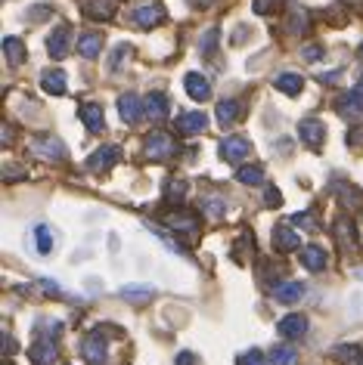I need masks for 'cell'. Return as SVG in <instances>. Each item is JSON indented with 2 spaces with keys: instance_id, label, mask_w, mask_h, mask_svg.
Here are the masks:
<instances>
[{
  "instance_id": "cell-1",
  "label": "cell",
  "mask_w": 363,
  "mask_h": 365,
  "mask_svg": "<svg viewBox=\"0 0 363 365\" xmlns=\"http://www.w3.org/2000/svg\"><path fill=\"white\" fill-rule=\"evenodd\" d=\"M29 149H31V155H38V158H44V161H62L66 158V145H62V140H56V136H50V133L34 136Z\"/></svg>"
},
{
  "instance_id": "cell-2",
  "label": "cell",
  "mask_w": 363,
  "mask_h": 365,
  "mask_svg": "<svg viewBox=\"0 0 363 365\" xmlns=\"http://www.w3.org/2000/svg\"><path fill=\"white\" fill-rule=\"evenodd\" d=\"M177 152V143H174V136L171 133H161V130H156L146 140V158L149 161H165V158H171V155Z\"/></svg>"
},
{
  "instance_id": "cell-3",
  "label": "cell",
  "mask_w": 363,
  "mask_h": 365,
  "mask_svg": "<svg viewBox=\"0 0 363 365\" xmlns=\"http://www.w3.org/2000/svg\"><path fill=\"white\" fill-rule=\"evenodd\" d=\"M249 152H252V143H249V136H239V133H233V136H227V140L221 143V158H224V161H230V164H239V161H246V158H249Z\"/></svg>"
},
{
  "instance_id": "cell-4",
  "label": "cell",
  "mask_w": 363,
  "mask_h": 365,
  "mask_svg": "<svg viewBox=\"0 0 363 365\" xmlns=\"http://www.w3.org/2000/svg\"><path fill=\"white\" fill-rule=\"evenodd\" d=\"M118 115H121L124 124H140V118L146 115V99H140L137 93L118 96Z\"/></svg>"
},
{
  "instance_id": "cell-5",
  "label": "cell",
  "mask_w": 363,
  "mask_h": 365,
  "mask_svg": "<svg viewBox=\"0 0 363 365\" xmlns=\"http://www.w3.org/2000/svg\"><path fill=\"white\" fill-rule=\"evenodd\" d=\"M298 136H302V143L307 145V149H320L323 140H326V127L320 118H304L302 124H298Z\"/></svg>"
},
{
  "instance_id": "cell-6",
  "label": "cell",
  "mask_w": 363,
  "mask_h": 365,
  "mask_svg": "<svg viewBox=\"0 0 363 365\" xmlns=\"http://www.w3.org/2000/svg\"><path fill=\"white\" fill-rule=\"evenodd\" d=\"M274 248L279 254H289V251H298L302 248V235H298V226L292 223H279L274 230Z\"/></svg>"
},
{
  "instance_id": "cell-7",
  "label": "cell",
  "mask_w": 363,
  "mask_h": 365,
  "mask_svg": "<svg viewBox=\"0 0 363 365\" xmlns=\"http://www.w3.org/2000/svg\"><path fill=\"white\" fill-rule=\"evenodd\" d=\"M81 356H84L87 365H106V341H103V334H99V328H96V334L84 337Z\"/></svg>"
},
{
  "instance_id": "cell-8",
  "label": "cell",
  "mask_w": 363,
  "mask_h": 365,
  "mask_svg": "<svg viewBox=\"0 0 363 365\" xmlns=\"http://www.w3.org/2000/svg\"><path fill=\"white\" fill-rule=\"evenodd\" d=\"M165 226L174 232H184V235H199V214L193 211H174L165 217Z\"/></svg>"
},
{
  "instance_id": "cell-9",
  "label": "cell",
  "mask_w": 363,
  "mask_h": 365,
  "mask_svg": "<svg viewBox=\"0 0 363 365\" xmlns=\"http://www.w3.org/2000/svg\"><path fill=\"white\" fill-rule=\"evenodd\" d=\"M69 50H71V29L69 25H59V29L50 31V38H47V53L53 59H66Z\"/></svg>"
},
{
  "instance_id": "cell-10",
  "label": "cell",
  "mask_w": 363,
  "mask_h": 365,
  "mask_svg": "<svg viewBox=\"0 0 363 365\" xmlns=\"http://www.w3.org/2000/svg\"><path fill=\"white\" fill-rule=\"evenodd\" d=\"M165 19H168V13L161 4H146V6L134 10V22H137L140 29H156V25H161Z\"/></svg>"
},
{
  "instance_id": "cell-11",
  "label": "cell",
  "mask_w": 363,
  "mask_h": 365,
  "mask_svg": "<svg viewBox=\"0 0 363 365\" xmlns=\"http://www.w3.org/2000/svg\"><path fill=\"white\" fill-rule=\"evenodd\" d=\"M118 158H121V149H118V145H103V149H96V152L87 158V168L96 170V173H103V170H109V168H115Z\"/></svg>"
},
{
  "instance_id": "cell-12",
  "label": "cell",
  "mask_w": 363,
  "mask_h": 365,
  "mask_svg": "<svg viewBox=\"0 0 363 365\" xmlns=\"http://www.w3.org/2000/svg\"><path fill=\"white\" fill-rule=\"evenodd\" d=\"M84 16L94 22H109L118 10V0H84Z\"/></svg>"
},
{
  "instance_id": "cell-13",
  "label": "cell",
  "mask_w": 363,
  "mask_h": 365,
  "mask_svg": "<svg viewBox=\"0 0 363 365\" xmlns=\"http://www.w3.org/2000/svg\"><path fill=\"white\" fill-rule=\"evenodd\" d=\"M81 121L90 133H103L106 130V115H103V106L99 103H84L81 106Z\"/></svg>"
},
{
  "instance_id": "cell-14",
  "label": "cell",
  "mask_w": 363,
  "mask_h": 365,
  "mask_svg": "<svg viewBox=\"0 0 363 365\" xmlns=\"http://www.w3.org/2000/svg\"><path fill=\"white\" fill-rule=\"evenodd\" d=\"M335 108H339V115H344V118H360L363 115V90L360 87L348 90V93L335 103Z\"/></svg>"
},
{
  "instance_id": "cell-15",
  "label": "cell",
  "mask_w": 363,
  "mask_h": 365,
  "mask_svg": "<svg viewBox=\"0 0 363 365\" xmlns=\"http://www.w3.org/2000/svg\"><path fill=\"white\" fill-rule=\"evenodd\" d=\"M277 331L283 334V337H289V341H302V337L307 334V319H304V316H298V313H292V316L279 319Z\"/></svg>"
},
{
  "instance_id": "cell-16",
  "label": "cell",
  "mask_w": 363,
  "mask_h": 365,
  "mask_svg": "<svg viewBox=\"0 0 363 365\" xmlns=\"http://www.w3.org/2000/svg\"><path fill=\"white\" fill-rule=\"evenodd\" d=\"M274 297L279 300V304H298V300L304 297V282H298V279L279 282V285L274 288Z\"/></svg>"
},
{
  "instance_id": "cell-17",
  "label": "cell",
  "mask_w": 363,
  "mask_h": 365,
  "mask_svg": "<svg viewBox=\"0 0 363 365\" xmlns=\"http://www.w3.org/2000/svg\"><path fill=\"white\" fill-rule=\"evenodd\" d=\"M205 127H208V118L202 112H187V115L177 118V133L180 136H196V133H202Z\"/></svg>"
},
{
  "instance_id": "cell-18",
  "label": "cell",
  "mask_w": 363,
  "mask_h": 365,
  "mask_svg": "<svg viewBox=\"0 0 363 365\" xmlns=\"http://www.w3.org/2000/svg\"><path fill=\"white\" fill-rule=\"evenodd\" d=\"M332 235H335V242H339V248L342 251H351L354 245H357V226H354L351 220H335V226H332Z\"/></svg>"
},
{
  "instance_id": "cell-19",
  "label": "cell",
  "mask_w": 363,
  "mask_h": 365,
  "mask_svg": "<svg viewBox=\"0 0 363 365\" xmlns=\"http://www.w3.org/2000/svg\"><path fill=\"white\" fill-rule=\"evenodd\" d=\"M184 87H187L189 96L199 99V103H205V99L212 96V84H208V78L199 75V71H189V75L184 78Z\"/></svg>"
},
{
  "instance_id": "cell-20",
  "label": "cell",
  "mask_w": 363,
  "mask_h": 365,
  "mask_svg": "<svg viewBox=\"0 0 363 365\" xmlns=\"http://www.w3.org/2000/svg\"><path fill=\"white\" fill-rule=\"evenodd\" d=\"M29 356H31V362H34V365H53V362L59 359V350H56V344H50L47 337H44V341L31 344Z\"/></svg>"
},
{
  "instance_id": "cell-21",
  "label": "cell",
  "mask_w": 363,
  "mask_h": 365,
  "mask_svg": "<svg viewBox=\"0 0 363 365\" xmlns=\"http://www.w3.org/2000/svg\"><path fill=\"white\" fill-rule=\"evenodd\" d=\"M302 267L311 269V272H320L326 269V263H329V257H326V251L320 248V245H307V248H302Z\"/></svg>"
},
{
  "instance_id": "cell-22",
  "label": "cell",
  "mask_w": 363,
  "mask_h": 365,
  "mask_svg": "<svg viewBox=\"0 0 363 365\" xmlns=\"http://www.w3.org/2000/svg\"><path fill=\"white\" fill-rule=\"evenodd\" d=\"M171 112V99L165 93H149L146 96V118L149 121H165Z\"/></svg>"
},
{
  "instance_id": "cell-23",
  "label": "cell",
  "mask_w": 363,
  "mask_h": 365,
  "mask_svg": "<svg viewBox=\"0 0 363 365\" xmlns=\"http://www.w3.org/2000/svg\"><path fill=\"white\" fill-rule=\"evenodd\" d=\"M274 87L279 90V93L298 96V93H302V87H304V78H302V75H295V71H283V75H277Z\"/></svg>"
},
{
  "instance_id": "cell-24",
  "label": "cell",
  "mask_w": 363,
  "mask_h": 365,
  "mask_svg": "<svg viewBox=\"0 0 363 365\" xmlns=\"http://www.w3.org/2000/svg\"><path fill=\"white\" fill-rule=\"evenodd\" d=\"M99 50H103V34H96V31L81 34V41H78V53H81V56H84V59H96Z\"/></svg>"
},
{
  "instance_id": "cell-25",
  "label": "cell",
  "mask_w": 363,
  "mask_h": 365,
  "mask_svg": "<svg viewBox=\"0 0 363 365\" xmlns=\"http://www.w3.org/2000/svg\"><path fill=\"white\" fill-rule=\"evenodd\" d=\"M41 87L47 90L50 96H62V93H66V75H62L59 68H53V71H44V78H41Z\"/></svg>"
},
{
  "instance_id": "cell-26",
  "label": "cell",
  "mask_w": 363,
  "mask_h": 365,
  "mask_svg": "<svg viewBox=\"0 0 363 365\" xmlns=\"http://www.w3.org/2000/svg\"><path fill=\"white\" fill-rule=\"evenodd\" d=\"M4 53H6V62L16 68V66H22L25 56H29V50H25V41L19 38H6L4 41Z\"/></svg>"
},
{
  "instance_id": "cell-27",
  "label": "cell",
  "mask_w": 363,
  "mask_h": 365,
  "mask_svg": "<svg viewBox=\"0 0 363 365\" xmlns=\"http://www.w3.org/2000/svg\"><path fill=\"white\" fill-rule=\"evenodd\" d=\"M236 180H239L242 186H261V182H264V168H258V164H246V168L236 170Z\"/></svg>"
},
{
  "instance_id": "cell-28",
  "label": "cell",
  "mask_w": 363,
  "mask_h": 365,
  "mask_svg": "<svg viewBox=\"0 0 363 365\" xmlns=\"http://www.w3.org/2000/svg\"><path fill=\"white\" fill-rule=\"evenodd\" d=\"M332 356L339 362H348V365H363V346L351 344V346H335Z\"/></svg>"
},
{
  "instance_id": "cell-29",
  "label": "cell",
  "mask_w": 363,
  "mask_h": 365,
  "mask_svg": "<svg viewBox=\"0 0 363 365\" xmlns=\"http://www.w3.org/2000/svg\"><path fill=\"white\" fill-rule=\"evenodd\" d=\"M270 362L274 365H295L298 362V350L295 346H289V344H279L270 350Z\"/></svg>"
},
{
  "instance_id": "cell-30",
  "label": "cell",
  "mask_w": 363,
  "mask_h": 365,
  "mask_svg": "<svg viewBox=\"0 0 363 365\" xmlns=\"http://www.w3.org/2000/svg\"><path fill=\"white\" fill-rule=\"evenodd\" d=\"M242 106L236 103V99H224V103H217V121L221 124H233L236 118H239Z\"/></svg>"
},
{
  "instance_id": "cell-31",
  "label": "cell",
  "mask_w": 363,
  "mask_h": 365,
  "mask_svg": "<svg viewBox=\"0 0 363 365\" xmlns=\"http://www.w3.org/2000/svg\"><path fill=\"white\" fill-rule=\"evenodd\" d=\"M34 245H38V251L41 254H50L53 251V245H56V239H53V230L50 226H34Z\"/></svg>"
},
{
  "instance_id": "cell-32",
  "label": "cell",
  "mask_w": 363,
  "mask_h": 365,
  "mask_svg": "<svg viewBox=\"0 0 363 365\" xmlns=\"http://www.w3.org/2000/svg\"><path fill=\"white\" fill-rule=\"evenodd\" d=\"M339 202L348 205L351 211H357V207H363V192L360 189H354V186H342L339 189Z\"/></svg>"
},
{
  "instance_id": "cell-33",
  "label": "cell",
  "mask_w": 363,
  "mask_h": 365,
  "mask_svg": "<svg viewBox=\"0 0 363 365\" xmlns=\"http://www.w3.org/2000/svg\"><path fill=\"white\" fill-rule=\"evenodd\" d=\"M146 226H149V232H156V239H161V242H165V245H168V248H171V251L184 254V257H187V254H189V251L184 248V245H180V242L174 239V235H168V230H161V226H156V223H146Z\"/></svg>"
},
{
  "instance_id": "cell-34",
  "label": "cell",
  "mask_w": 363,
  "mask_h": 365,
  "mask_svg": "<svg viewBox=\"0 0 363 365\" xmlns=\"http://www.w3.org/2000/svg\"><path fill=\"white\" fill-rule=\"evenodd\" d=\"M128 59H131V47H128V43H118V47L112 50V59H109V68L118 71Z\"/></svg>"
},
{
  "instance_id": "cell-35",
  "label": "cell",
  "mask_w": 363,
  "mask_h": 365,
  "mask_svg": "<svg viewBox=\"0 0 363 365\" xmlns=\"http://www.w3.org/2000/svg\"><path fill=\"white\" fill-rule=\"evenodd\" d=\"M202 207H205V214L208 217H224V211H227V205H224V198H217V195H208L205 202H202Z\"/></svg>"
},
{
  "instance_id": "cell-36",
  "label": "cell",
  "mask_w": 363,
  "mask_h": 365,
  "mask_svg": "<svg viewBox=\"0 0 363 365\" xmlns=\"http://www.w3.org/2000/svg\"><path fill=\"white\" fill-rule=\"evenodd\" d=\"M184 195H187V182L184 180H168V186H165V198H168V202H180Z\"/></svg>"
},
{
  "instance_id": "cell-37",
  "label": "cell",
  "mask_w": 363,
  "mask_h": 365,
  "mask_svg": "<svg viewBox=\"0 0 363 365\" xmlns=\"http://www.w3.org/2000/svg\"><path fill=\"white\" fill-rule=\"evenodd\" d=\"M292 223L298 226V230H307V232H317V230H320V223H317V217H314L311 211L295 214V217H292Z\"/></svg>"
},
{
  "instance_id": "cell-38",
  "label": "cell",
  "mask_w": 363,
  "mask_h": 365,
  "mask_svg": "<svg viewBox=\"0 0 363 365\" xmlns=\"http://www.w3.org/2000/svg\"><path fill=\"white\" fill-rule=\"evenodd\" d=\"M289 31H292V34H304L307 31V13L304 10H295L292 16H289Z\"/></svg>"
},
{
  "instance_id": "cell-39",
  "label": "cell",
  "mask_w": 363,
  "mask_h": 365,
  "mask_svg": "<svg viewBox=\"0 0 363 365\" xmlns=\"http://www.w3.org/2000/svg\"><path fill=\"white\" fill-rule=\"evenodd\" d=\"M270 359L261 350H249V353H242L239 359H236V365H267Z\"/></svg>"
},
{
  "instance_id": "cell-40",
  "label": "cell",
  "mask_w": 363,
  "mask_h": 365,
  "mask_svg": "<svg viewBox=\"0 0 363 365\" xmlns=\"http://www.w3.org/2000/svg\"><path fill=\"white\" fill-rule=\"evenodd\" d=\"M199 47H202L205 56H212L214 47H217V29H208V31L202 34V43H199Z\"/></svg>"
},
{
  "instance_id": "cell-41",
  "label": "cell",
  "mask_w": 363,
  "mask_h": 365,
  "mask_svg": "<svg viewBox=\"0 0 363 365\" xmlns=\"http://www.w3.org/2000/svg\"><path fill=\"white\" fill-rule=\"evenodd\" d=\"M323 53H326L323 47H317V43H307V47L302 50V56H304L307 62H317V59H323Z\"/></svg>"
},
{
  "instance_id": "cell-42",
  "label": "cell",
  "mask_w": 363,
  "mask_h": 365,
  "mask_svg": "<svg viewBox=\"0 0 363 365\" xmlns=\"http://www.w3.org/2000/svg\"><path fill=\"white\" fill-rule=\"evenodd\" d=\"M348 145H351V149H363V127H354V130H348Z\"/></svg>"
},
{
  "instance_id": "cell-43",
  "label": "cell",
  "mask_w": 363,
  "mask_h": 365,
  "mask_svg": "<svg viewBox=\"0 0 363 365\" xmlns=\"http://www.w3.org/2000/svg\"><path fill=\"white\" fill-rule=\"evenodd\" d=\"M121 294H124V297H149L152 288H149V285H143V288H121Z\"/></svg>"
},
{
  "instance_id": "cell-44",
  "label": "cell",
  "mask_w": 363,
  "mask_h": 365,
  "mask_svg": "<svg viewBox=\"0 0 363 365\" xmlns=\"http://www.w3.org/2000/svg\"><path fill=\"white\" fill-rule=\"evenodd\" d=\"M264 202H267V205H274V207H277V205H283V195H279V189L270 186L267 192H264Z\"/></svg>"
},
{
  "instance_id": "cell-45",
  "label": "cell",
  "mask_w": 363,
  "mask_h": 365,
  "mask_svg": "<svg viewBox=\"0 0 363 365\" xmlns=\"http://www.w3.org/2000/svg\"><path fill=\"white\" fill-rule=\"evenodd\" d=\"M41 291H47V294H59V285L53 279H41Z\"/></svg>"
},
{
  "instance_id": "cell-46",
  "label": "cell",
  "mask_w": 363,
  "mask_h": 365,
  "mask_svg": "<svg viewBox=\"0 0 363 365\" xmlns=\"http://www.w3.org/2000/svg\"><path fill=\"white\" fill-rule=\"evenodd\" d=\"M270 6H274V0H255V13H270Z\"/></svg>"
},
{
  "instance_id": "cell-47",
  "label": "cell",
  "mask_w": 363,
  "mask_h": 365,
  "mask_svg": "<svg viewBox=\"0 0 363 365\" xmlns=\"http://www.w3.org/2000/svg\"><path fill=\"white\" fill-rule=\"evenodd\" d=\"M196 359H193V353H180L177 356V365H193Z\"/></svg>"
},
{
  "instance_id": "cell-48",
  "label": "cell",
  "mask_w": 363,
  "mask_h": 365,
  "mask_svg": "<svg viewBox=\"0 0 363 365\" xmlns=\"http://www.w3.org/2000/svg\"><path fill=\"white\" fill-rule=\"evenodd\" d=\"M10 143H13V127L6 124V127H4V145H10Z\"/></svg>"
},
{
  "instance_id": "cell-49",
  "label": "cell",
  "mask_w": 363,
  "mask_h": 365,
  "mask_svg": "<svg viewBox=\"0 0 363 365\" xmlns=\"http://www.w3.org/2000/svg\"><path fill=\"white\" fill-rule=\"evenodd\" d=\"M360 59H363V43H360Z\"/></svg>"
},
{
  "instance_id": "cell-50",
  "label": "cell",
  "mask_w": 363,
  "mask_h": 365,
  "mask_svg": "<svg viewBox=\"0 0 363 365\" xmlns=\"http://www.w3.org/2000/svg\"><path fill=\"white\" fill-rule=\"evenodd\" d=\"M6 365H10V362H6Z\"/></svg>"
}]
</instances>
